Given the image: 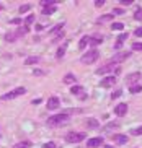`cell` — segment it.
I'll return each mask as SVG.
<instances>
[{
    "label": "cell",
    "instance_id": "cell-1",
    "mask_svg": "<svg viewBox=\"0 0 142 148\" xmlns=\"http://www.w3.org/2000/svg\"><path fill=\"white\" fill-rule=\"evenodd\" d=\"M69 122V116L67 114H56V116H52V117H49L46 121L47 127H60V125H64V124H67Z\"/></svg>",
    "mask_w": 142,
    "mask_h": 148
},
{
    "label": "cell",
    "instance_id": "cell-2",
    "mask_svg": "<svg viewBox=\"0 0 142 148\" xmlns=\"http://www.w3.org/2000/svg\"><path fill=\"white\" fill-rule=\"evenodd\" d=\"M100 57V52L96 51V49H91L90 52H87L82 56V59H80V62H82L83 65H91V64H95V62L98 60Z\"/></svg>",
    "mask_w": 142,
    "mask_h": 148
},
{
    "label": "cell",
    "instance_id": "cell-3",
    "mask_svg": "<svg viewBox=\"0 0 142 148\" xmlns=\"http://www.w3.org/2000/svg\"><path fill=\"white\" fill-rule=\"evenodd\" d=\"M25 93H26L25 88H23V86H18V88H15V90H12V91L2 95V98H0V99H2V101H10V99H15V98H18V96L25 95Z\"/></svg>",
    "mask_w": 142,
    "mask_h": 148
},
{
    "label": "cell",
    "instance_id": "cell-4",
    "mask_svg": "<svg viewBox=\"0 0 142 148\" xmlns=\"http://www.w3.org/2000/svg\"><path fill=\"white\" fill-rule=\"evenodd\" d=\"M109 72H114L116 75H119L121 73V69H119V67H116V64L109 62V64H106V65H103V67H100V69L96 70V73H98V75H106V73H109Z\"/></svg>",
    "mask_w": 142,
    "mask_h": 148
},
{
    "label": "cell",
    "instance_id": "cell-5",
    "mask_svg": "<svg viewBox=\"0 0 142 148\" xmlns=\"http://www.w3.org/2000/svg\"><path fill=\"white\" fill-rule=\"evenodd\" d=\"M82 140H85V134L83 132H69L65 135V142L67 143H78Z\"/></svg>",
    "mask_w": 142,
    "mask_h": 148
},
{
    "label": "cell",
    "instance_id": "cell-6",
    "mask_svg": "<svg viewBox=\"0 0 142 148\" xmlns=\"http://www.w3.org/2000/svg\"><path fill=\"white\" fill-rule=\"evenodd\" d=\"M139 80H141V73H139V72L129 73L127 77H126V83H127V86H134V85H137Z\"/></svg>",
    "mask_w": 142,
    "mask_h": 148
},
{
    "label": "cell",
    "instance_id": "cell-7",
    "mask_svg": "<svg viewBox=\"0 0 142 148\" xmlns=\"http://www.w3.org/2000/svg\"><path fill=\"white\" fill-rule=\"evenodd\" d=\"M129 57H131V52H126V51H124V52H118L116 56L111 59V62H113V64H119V62L127 60Z\"/></svg>",
    "mask_w": 142,
    "mask_h": 148
},
{
    "label": "cell",
    "instance_id": "cell-8",
    "mask_svg": "<svg viewBox=\"0 0 142 148\" xmlns=\"http://www.w3.org/2000/svg\"><path fill=\"white\" fill-rule=\"evenodd\" d=\"M116 77H105L101 82H100V86H103V88H111L116 85Z\"/></svg>",
    "mask_w": 142,
    "mask_h": 148
},
{
    "label": "cell",
    "instance_id": "cell-9",
    "mask_svg": "<svg viewBox=\"0 0 142 148\" xmlns=\"http://www.w3.org/2000/svg\"><path fill=\"white\" fill-rule=\"evenodd\" d=\"M59 106H60V101H59L57 96H51V98L47 99V106H46V108L49 109V111H54V109H57Z\"/></svg>",
    "mask_w": 142,
    "mask_h": 148
},
{
    "label": "cell",
    "instance_id": "cell-10",
    "mask_svg": "<svg viewBox=\"0 0 142 148\" xmlns=\"http://www.w3.org/2000/svg\"><path fill=\"white\" fill-rule=\"evenodd\" d=\"M126 112H127V104H126V103H119V104L114 108V114H116V116H119V117L126 116Z\"/></svg>",
    "mask_w": 142,
    "mask_h": 148
},
{
    "label": "cell",
    "instance_id": "cell-11",
    "mask_svg": "<svg viewBox=\"0 0 142 148\" xmlns=\"http://www.w3.org/2000/svg\"><path fill=\"white\" fill-rule=\"evenodd\" d=\"M100 145H103V138H101V137H93V138H90L87 142V147L88 148H96V147H100Z\"/></svg>",
    "mask_w": 142,
    "mask_h": 148
},
{
    "label": "cell",
    "instance_id": "cell-12",
    "mask_svg": "<svg viewBox=\"0 0 142 148\" xmlns=\"http://www.w3.org/2000/svg\"><path fill=\"white\" fill-rule=\"evenodd\" d=\"M113 140H114V142H116L118 145H126L127 143V135H121V134H114L113 135Z\"/></svg>",
    "mask_w": 142,
    "mask_h": 148
},
{
    "label": "cell",
    "instance_id": "cell-13",
    "mask_svg": "<svg viewBox=\"0 0 142 148\" xmlns=\"http://www.w3.org/2000/svg\"><path fill=\"white\" fill-rule=\"evenodd\" d=\"M67 47H69V42L65 41V42L62 44L59 49H57V52H56V57H57V59H62V57H64V54H65V51H67Z\"/></svg>",
    "mask_w": 142,
    "mask_h": 148
},
{
    "label": "cell",
    "instance_id": "cell-14",
    "mask_svg": "<svg viewBox=\"0 0 142 148\" xmlns=\"http://www.w3.org/2000/svg\"><path fill=\"white\" fill-rule=\"evenodd\" d=\"M101 42H103V36H91L90 41H88V44H90L91 47H95V46H98Z\"/></svg>",
    "mask_w": 142,
    "mask_h": 148
},
{
    "label": "cell",
    "instance_id": "cell-15",
    "mask_svg": "<svg viewBox=\"0 0 142 148\" xmlns=\"http://www.w3.org/2000/svg\"><path fill=\"white\" fill-rule=\"evenodd\" d=\"M119 127V122L118 121H113V122H108L106 125L103 127V130L105 132H109V130H114V129H118Z\"/></svg>",
    "mask_w": 142,
    "mask_h": 148
},
{
    "label": "cell",
    "instance_id": "cell-16",
    "mask_svg": "<svg viewBox=\"0 0 142 148\" xmlns=\"http://www.w3.org/2000/svg\"><path fill=\"white\" fill-rule=\"evenodd\" d=\"M83 86H80V85H73L72 88H70V93H72L73 96H78V95H83Z\"/></svg>",
    "mask_w": 142,
    "mask_h": 148
},
{
    "label": "cell",
    "instance_id": "cell-17",
    "mask_svg": "<svg viewBox=\"0 0 142 148\" xmlns=\"http://www.w3.org/2000/svg\"><path fill=\"white\" fill-rule=\"evenodd\" d=\"M75 80H77V78H75V75H73V73H67L64 77V83H65V85H72V83H75Z\"/></svg>",
    "mask_w": 142,
    "mask_h": 148
},
{
    "label": "cell",
    "instance_id": "cell-18",
    "mask_svg": "<svg viewBox=\"0 0 142 148\" xmlns=\"http://www.w3.org/2000/svg\"><path fill=\"white\" fill-rule=\"evenodd\" d=\"M127 36H129L127 33H123V34H121L119 38H118V42L114 44V49H119L121 46H123V41H124V39H127Z\"/></svg>",
    "mask_w": 142,
    "mask_h": 148
},
{
    "label": "cell",
    "instance_id": "cell-19",
    "mask_svg": "<svg viewBox=\"0 0 142 148\" xmlns=\"http://www.w3.org/2000/svg\"><path fill=\"white\" fill-rule=\"evenodd\" d=\"M88 41H90V36H83L82 39H80V42H78V49H80V51H83V49L87 47Z\"/></svg>",
    "mask_w": 142,
    "mask_h": 148
},
{
    "label": "cell",
    "instance_id": "cell-20",
    "mask_svg": "<svg viewBox=\"0 0 142 148\" xmlns=\"http://www.w3.org/2000/svg\"><path fill=\"white\" fill-rule=\"evenodd\" d=\"M31 142H28V140H25V142H18L17 145H13V148H30L31 147Z\"/></svg>",
    "mask_w": 142,
    "mask_h": 148
},
{
    "label": "cell",
    "instance_id": "cell-21",
    "mask_svg": "<svg viewBox=\"0 0 142 148\" xmlns=\"http://www.w3.org/2000/svg\"><path fill=\"white\" fill-rule=\"evenodd\" d=\"M39 62V57H28V59H26L25 60V65H35V64H38Z\"/></svg>",
    "mask_w": 142,
    "mask_h": 148
},
{
    "label": "cell",
    "instance_id": "cell-22",
    "mask_svg": "<svg viewBox=\"0 0 142 148\" xmlns=\"http://www.w3.org/2000/svg\"><path fill=\"white\" fill-rule=\"evenodd\" d=\"M56 12V5H52V7H43V15H52Z\"/></svg>",
    "mask_w": 142,
    "mask_h": 148
},
{
    "label": "cell",
    "instance_id": "cell-23",
    "mask_svg": "<svg viewBox=\"0 0 142 148\" xmlns=\"http://www.w3.org/2000/svg\"><path fill=\"white\" fill-rule=\"evenodd\" d=\"M17 38H18L17 33H7V34H5V41H7V42H13Z\"/></svg>",
    "mask_w": 142,
    "mask_h": 148
},
{
    "label": "cell",
    "instance_id": "cell-24",
    "mask_svg": "<svg viewBox=\"0 0 142 148\" xmlns=\"http://www.w3.org/2000/svg\"><path fill=\"white\" fill-rule=\"evenodd\" d=\"M62 28H64V23H59V25H56V26H54L51 31H49V34H54V33H59V31H62Z\"/></svg>",
    "mask_w": 142,
    "mask_h": 148
},
{
    "label": "cell",
    "instance_id": "cell-25",
    "mask_svg": "<svg viewBox=\"0 0 142 148\" xmlns=\"http://www.w3.org/2000/svg\"><path fill=\"white\" fill-rule=\"evenodd\" d=\"M111 29L113 31H123V29H124V25H123V23H113Z\"/></svg>",
    "mask_w": 142,
    "mask_h": 148
},
{
    "label": "cell",
    "instance_id": "cell-26",
    "mask_svg": "<svg viewBox=\"0 0 142 148\" xmlns=\"http://www.w3.org/2000/svg\"><path fill=\"white\" fill-rule=\"evenodd\" d=\"M113 18H114V15H103V16H100L98 18V21L100 23H103V21H109V20H113Z\"/></svg>",
    "mask_w": 142,
    "mask_h": 148
},
{
    "label": "cell",
    "instance_id": "cell-27",
    "mask_svg": "<svg viewBox=\"0 0 142 148\" xmlns=\"http://www.w3.org/2000/svg\"><path fill=\"white\" fill-rule=\"evenodd\" d=\"M78 112H82V109H65L64 114H67V116H72V114H78Z\"/></svg>",
    "mask_w": 142,
    "mask_h": 148
},
{
    "label": "cell",
    "instance_id": "cell-28",
    "mask_svg": "<svg viewBox=\"0 0 142 148\" xmlns=\"http://www.w3.org/2000/svg\"><path fill=\"white\" fill-rule=\"evenodd\" d=\"M28 31H30V28H28V26H23V28H20V29H17V36H18V38H20V36L26 34Z\"/></svg>",
    "mask_w": 142,
    "mask_h": 148
},
{
    "label": "cell",
    "instance_id": "cell-29",
    "mask_svg": "<svg viewBox=\"0 0 142 148\" xmlns=\"http://www.w3.org/2000/svg\"><path fill=\"white\" fill-rule=\"evenodd\" d=\"M129 91L134 93V95H136V93H141V91H142V86H141V85H134V86H129Z\"/></svg>",
    "mask_w": 142,
    "mask_h": 148
},
{
    "label": "cell",
    "instance_id": "cell-30",
    "mask_svg": "<svg viewBox=\"0 0 142 148\" xmlns=\"http://www.w3.org/2000/svg\"><path fill=\"white\" fill-rule=\"evenodd\" d=\"M41 5L43 7H52V5H56V0H43Z\"/></svg>",
    "mask_w": 142,
    "mask_h": 148
},
{
    "label": "cell",
    "instance_id": "cell-31",
    "mask_svg": "<svg viewBox=\"0 0 142 148\" xmlns=\"http://www.w3.org/2000/svg\"><path fill=\"white\" fill-rule=\"evenodd\" d=\"M33 21H35V16H33V15H28V16L25 18V21H23V23H25V26H28V25H31Z\"/></svg>",
    "mask_w": 142,
    "mask_h": 148
},
{
    "label": "cell",
    "instance_id": "cell-32",
    "mask_svg": "<svg viewBox=\"0 0 142 148\" xmlns=\"http://www.w3.org/2000/svg\"><path fill=\"white\" fill-rule=\"evenodd\" d=\"M121 95H123V90H119V88H118L116 91L111 93V99H116V98H119Z\"/></svg>",
    "mask_w": 142,
    "mask_h": 148
},
{
    "label": "cell",
    "instance_id": "cell-33",
    "mask_svg": "<svg viewBox=\"0 0 142 148\" xmlns=\"http://www.w3.org/2000/svg\"><path fill=\"white\" fill-rule=\"evenodd\" d=\"M31 10V5H21V7H20V13H26V12H30Z\"/></svg>",
    "mask_w": 142,
    "mask_h": 148
},
{
    "label": "cell",
    "instance_id": "cell-34",
    "mask_svg": "<svg viewBox=\"0 0 142 148\" xmlns=\"http://www.w3.org/2000/svg\"><path fill=\"white\" fill-rule=\"evenodd\" d=\"M131 49H132V51H142V42H132Z\"/></svg>",
    "mask_w": 142,
    "mask_h": 148
},
{
    "label": "cell",
    "instance_id": "cell-35",
    "mask_svg": "<svg viewBox=\"0 0 142 148\" xmlns=\"http://www.w3.org/2000/svg\"><path fill=\"white\" fill-rule=\"evenodd\" d=\"M87 125L88 127H98V122H96V119H90V121H87Z\"/></svg>",
    "mask_w": 142,
    "mask_h": 148
},
{
    "label": "cell",
    "instance_id": "cell-36",
    "mask_svg": "<svg viewBox=\"0 0 142 148\" xmlns=\"http://www.w3.org/2000/svg\"><path fill=\"white\" fill-rule=\"evenodd\" d=\"M131 134L132 135H142V125L137 127V129H134V130H131Z\"/></svg>",
    "mask_w": 142,
    "mask_h": 148
},
{
    "label": "cell",
    "instance_id": "cell-37",
    "mask_svg": "<svg viewBox=\"0 0 142 148\" xmlns=\"http://www.w3.org/2000/svg\"><path fill=\"white\" fill-rule=\"evenodd\" d=\"M123 13H124V10L119 8V7H116V8L113 10V15H123Z\"/></svg>",
    "mask_w": 142,
    "mask_h": 148
},
{
    "label": "cell",
    "instance_id": "cell-38",
    "mask_svg": "<svg viewBox=\"0 0 142 148\" xmlns=\"http://www.w3.org/2000/svg\"><path fill=\"white\" fill-rule=\"evenodd\" d=\"M43 148H56V143L54 142H47V143L43 145Z\"/></svg>",
    "mask_w": 142,
    "mask_h": 148
},
{
    "label": "cell",
    "instance_id": "cell-39",
    "mask_svg": "<svg viewBox=\"0 0 142 148\" xmlns=\"http://www.w3.org/2000/svg\"><path fill=\"white\" fill-rule=\"evenodd\" d=\"M134 36H137V38H142V28H136V31H134Z\"/></svg>",
    "mask_w": 142,
    "mask_h": 148
},
{
    "label": "cell",
    "instance_id": "cell-40",
    "mask_svg": "<svg viewBox=\"0 0 142 148\" xmlns=\"http://www.w3.org/2000/svg\"><path fill=\"white\" fill-rule=\"evenodd\" d=\"M10 23H12V25H20V23H21V18H12Z\"/></svg>",
    "mask_w": 142,
    "mask_h": 148
},
{
    "label": "cell",
    "instance_id": "cell-41",
    "mask_svg": "<svg viewBox=\"0 0 142 148\" xmlns=\"http://www.w3.org/2000/svg\"><path fill=\"white\" fill-rule=\"evenodd\" d=\"M119 3L123 5V7H127V5H131V3H132V0H121Z\"/></svg>",
    "mask_w": 142,
    "mask_h": 148
},
{
    "label": "cell",
    "instance_id": "cell-42",
    "mask_svg": "<svg viewBox=\"0 0 142 148\" xmlns=\"http://www.w3.org/2000/svg\"><path fill=\"white\" fill-rule=\"evenodd\" d=\"M95 5H96V7H103V5H105V0H96V2H95Z\"/></svg>",
    "mask_w": 142,
    "mask_h": 148
},
{
    "label": "cell",
    "instance_id": "cell-43",
    "mask_svg": "<svg viewBox=\"0 0 142 148\" xmlns=\"http://www.w3.org/2000/svg\"><path fill=\"white\" fill-rule=\"evenodd\" d=\"M62 38H64V33H60V34H59V36H57L56 39L52 41V42H59V39H62Z\"/></svg>",
    "mask_w": 142,
    "mask_h": 148
},
{
    "label": "cell",
    "instance_id": "cell-44",
    "mask_svg": "<svg viewBox=\"0 0 142 148\" xmlns=\"http://www.w3.org/2000/svg\"><path fill=\"white\" fill-rule=\"evenodd\" d=\"M31 103H33V104H39V103H41V98H36V99H33Z\"/></svg>",
    "mask_w": 142,
    "mask_h": 148
},
{
    "label": "cell",
    "instance_id": "cell-45",
    "mask_svg": "<svg viewBox=\"0 0 142 148\" xmlns=\"http://www.w3.org/2000/svg\"><path fill=\"white\" fill-rule=\"evenodd\" d=\"M35 29L38 31V33H39V31H43V25H36V28H35Z\"/></svg>",
    "mask_w": 142,
    "mask_h": 148
},
{
    "label": "cell",
    "instance_id": "cell-46",
    "mask_svg": "<svg viewBox=\"0 0 142 148\" xmlns=\"http://www.w3.org/2000/svg\"><path fill=\"white\" fill-rule=\"evenodd\" d=\"M105 148H113V147H105Z\"/></svg>",
    "mask_w": 142,
    "mask_h": 148
},
{
    "label": "cell",
    "instance_id": "cell-47",
    "mask_svg": "<svg viewBox=\"0 0 142 148\" xmlns=\"http://www.w3.org/2000/svg\"><path fill=\"white\" fill-rule=\"evenodd\" d=\"M2 8H3V7H2V5H0V10H2Z\"/></svg>",
    "mask_w": 142,
    "mask_h": 148
}]
</instances>
